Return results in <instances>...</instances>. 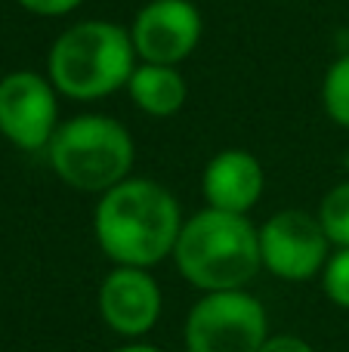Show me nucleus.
<instances>
[{
  "label": "nucleus",
  "instance_id": "9",
  "mask_svg": "<svg viewBox=\"0 0 349 352\" xmlns=\"http://www.w3.org/2000/svg\"><path fill=\"white\" fill-rule=\"evenodd\" d=\"M99 318L111 334L124 340H142L152 334L164 312V294L152 269L111 266L96 291Z\"/></svg>",
  "mask_w": 349,
  "mask_h": 352
},
{
  "label": "nucleus",
  "instance_id": "5",
  "mask_svg": "<svg viewBox=\"0 0 349 352\" xmlns=\"http://www.w3.org/2000/svg\"><path fill=\"white\" fill-rule=\"evenodd\" d=\"M269 340V312L247 287L201 294L183 324L185 352H260Z\"/></svg>",
  "mask_w": 349,
  "mask_h": 352
},
{
  "label": "nucleus",
  "instance_id": "15",
  "mask_svg": "<svg viewBox=\"0 0 349 352\" xmlns=\"http://www.w3.org/2000/svg\"><path fill=\"white\" fill-rule=\"evenodd\" d=\"M25 12L31 16H41V19H62V16H71L78 6H84V0H16Z\"/></svg>",
  "mask_w": 349,
  "mask_h": 352
},
{
  "label": "nucleus",
  "instance_id": "4",
  "mask_svg": "<svg viewBox=\"0 0 349 352\" xmlns=\"http://www.w3.org/2000/svg\"><path fill=\"white\" fill-rule=\"evenodd\" d=\"M47 161L59 182L84 195H105L133 176L136 142L117 118L102 111L65 118L47 146Z\"/></svg>",
  "mask_w": 349,
  "mask_h": 352
},
{
  "label": "nucleus",
  "instance_id": "1",
  "mask_svg": "<svg viewBox=\"0 0 349 352\" xmlns=\"http://www.w3.org/2000/svg\"><path fill=\"white\" fill-rule=\"evenodd\" d=\"M183 223L177 195L148 176H127L93 210V235L111 266L155 269L173 256Z\"/></svg>",
  "mask_w": 349,
  "mask_h": 352
},
{
  "label": "nucleus",
  "instance_id": "10",
  "mask_svg": "<svg viewBox=\"0 0 349 352\" xmlns=\"http://www.w3.org/2000/svg\"><path fill=\"white\" fill-rule=\"evenodd\" d=\"M266 192V170L260 158L247 148H223L204 164L201 195L204 207L223 213H241L251 217Z\"/></svg>",
  "mask_w": 349,
  "mask_h": 352
},
{
  "label": "nucleus",
  "instance_id": "3",
  "mask_svg": "<svg viewBox=\"0 0 349 352\" xmlns=\"http://www.w3.org/2000/svg\"><path fill=\"white\" fill-rule=\"evenodd\" d=\"M177 272L195 291H241L263 269L260 235L251 217L223 213L214 207L185 217L173 248Z\"/></svg>",
  "mask_w": 349,
  "mask_h": 352
},
{
  "label": "nucleus",
  "instance_id": "13",
  "mask_svg": "<svg viewBox=\"0 0 349 352\" xmlns=\"http://www.w3.org/2000/svg\"><path fill=\"white\" fill-rule=\"evenodd\" d=\"M315 217H319L322 232L328 235L331 248H349V179L328 188Z\"/></svg>",
  "mask_w": 349,
  "mask_h": 352
},
{
  "label": "nucleus",
  "instance_id": "2",
  "mask_svg": "<svg viewBox=\"0 0 349 352\" xmlns=\"http://www.w3.org/2000/svg\"><path fill=\"white\" fill-rule=\"evenodd\" d=\"M139 56L130 28L111 19H80L59 31L47 53V78L59 96L74 102H96L127 90Z\"/></svg>",
  "mask_w": 349,
  "mask_h": 352
},
{
  "label": "nucleus",
  "instance_id": "7",
  "mask_svg": "<svg viewBox=\"0 0 349 352\" xmlns=\"http://www.w3.org/2000/svg\"><path fill=\"white\" fill-rule=\"evenodd\" d=\"M59 124V90L47 74L19 68L0 78V136L10 146L47 152Z\"/></svg>",
  "mask_w": 349,
  "mask_h": 352
},
{
  "label": "nucleus",
  "instance_id": "12",
  "mask_svg": "<svg viewBox=\"0 0 349 352\" xmlns=\"http://www.w3.org/2000/svg\"><path fill=\"white\" fill-rule=\"evenodd\" d=\"M322 109L331 124L349 130V53H340L322 78Z\"/></svg>",
  "mask_w": 349,
  "mask_h": 352
},
{
  "label": "nucleus",
  "instance_id": "11",
  "mask_svg": "<svg viewBox=\"0 0 349 352\" xmlns=\"http://www.w3.org/2000/svg\"><path fill=\"white\" fill-rule=\"evenodd\" d=\"M127 96L142 115L148 118H173L183 111L189 99L179 65H158V62H139L127 80Z\"/></svg>",
  "mask_w": 349,
  "mask_h": 352
},
{
  "label": "nucleus",
  "instance_id": "6",
  "mask_svg": "<svg viewBox=\"0 0 349 352\" xmlns=\"http://www.w3.org/2000/svg\"><path fill=\"white\" fill-rule=\"evenodd\" d=\"M257 235L263 269L278 281H291V285L319 278L334 250L328 235L322 232L319 217L294 210V207L272 213L266 223L257 226Z\"/></svg>",
  "mask_w": 349,
  "mask_h": 352
},
{
  "label": "nucleus",
  "instance_id": "17",
  "mask_svg": "<svg viewBox=\"0 0 349 352\" xmlns=\"http://www.w3.org/2000/svg\"><path fill=\"white\" fill-rule=\"evenodd\" d=\"M115 352H164V349L155 346V343H146V340H127L124 346H117Z\"/></svg>",
  "mask_w": 349,
  "mask_h": 352
},
{
  "label": "nucleus",
  "instance_id": "16",
  "mask_svg": "<svg viewBox=\"0 0 349 352\" xmlns=\"http://www.w3.org/2000/svg\"><path fill=\"white\" fill-rule=\"evenodd\" d=\"M260 352H315V346L297 334H269Z\"/></svg>",
  "mask_w": 349,
  "mask_h": 352
},
{
  "label": "nucleus",
  "instance_id": "8",
  "mask_svg": "<svg viewBox=\"0 0 349 352\" xmlns=\"http://www.w3.org/2000/svg\"><path fill=\"white\" fill-rule=\"evenodd\" d=\"M127 28L139 62L183 65L201 43L204 16L192 0H148Z\"/></svg>",
  "mask_w": 349,
  "mask_h": 352
},
{
  "label": "nucleus",
  "instance_id": "14",
  "mask_svg": "<svg viewBox=\"0 0 349 352\" xmlns=\"http://www.w3.org/2000/svg\"><path fill=\"white\" fill-rule=\"evenodd\" d=\"M322 291L337 309L349 312V248H334L322 269Z\"/></svg>",
  "mask_w": 349,
  "mask_h": 352
}]
</instances>
